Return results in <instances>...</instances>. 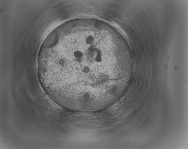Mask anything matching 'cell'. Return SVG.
<instances>
[{
  "mask_svg": "<svg viewBox=\"0 0 188 149\" xmlns=\"http://www.w3.org/2000/svg\"><path fill=\"white\" fill-rule=\"evenodd\" d=\"M115 54L104 32L72 21L43 48L39 78L48 94L68 105L99 102L113 95L119 85Z\"/></svg>",
  "mask_w": 188,
  "mask_h": 149,
  "instance_id": "1",
  "label": "cell"
}]
</instances>
